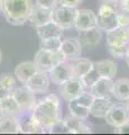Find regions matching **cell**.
Masks as SVG:
<instances>
[{
    "label": "cell",
    "mask_w": 129,
    "mask_h": 135,
    "mask_svg": "<svg viewBox=\"0 0 129 135\" xmlns=\"http://www.w3.org/2000/svg\"><path fill=\"white\" fill-rule=\"evenodd\" d=\"M111 105V100L108 98H94L90 106V116L95 118H105Z\"/></svg>",
    "instance_id": "7402d4cb"
},
{
    "label": "cell",
    "mask_w": 129,
    "mask_h": 135,
    "mask_svg": "<svg viewBox=\"0 0 129 135\" xmlns=\"http://www.w3.org/2000/svg\"><path fill=\"white\" fill-rule=\"evenodd\" d=\"M76 7H70L64 5H59L53 8L52 20L55 22L60 27L65 29H71L75 27V20L78 15Z\"/></svg>",
    "instance_id": "5b68a950"
},
{
    "label": "cell",
    "mask_w": 129,
    "mask_h": 135,
    "mask_svg": "<svg viewBox=\"0 0 129 135\" xmlns=\"http://www.w3.org/2000/svg\"><path fill=\"white\" fill-rule=\"evenodd\" d=\"M57 0H36V3L43 7H47V8H54L56 6Z\"/></svg>",
    "instance_id": "836d02e7"
},
{
    "label": "cell",
    "mask_w": 129,
    "mask_h": 135,
    "mask_svg": "<svg viewBox=\"0 0 129 135\" xmlns=\"http://www.w3.org/2000/svg\"><path fill=\"white\" fill-rule=\"evenodd\" d=\"M52 16H53V8L43 7L36 3L33 7L32 15L29 17V22L34 27H37L47 22H51Z\"/></svg>",
    "instance_id": "e0dca14e"
},
{
    "label": "cell",
    "mask_w": 129,
    "mask_h": 135,
    "mask_svg": "<svg viewBox=\"0 0 129 135\" xmlns=\"http://www.w3.org/2000/svg\"><path fill=\"white\" fill-rule=\"evenodd\" d=\"M36 33L38 37L42 40H47V38H62L64 33V29L60 27L55 22H47L40 26H37Z\"/></svg>",
    "instance_id": "2e32d148"
},
{
    "label": "cell",
    "mask_w": 129,
    "mask_h": 135,
    "mask_svg": "<svg viewBox=\"0 0 129 135\" xmlns=\"http://www.w3.org/2000/svg\"><path fill=\"white\" fill-rule=\"evenodd\" d=\"M85 119L79 118L76 116L70 115L66 116L64 119H62L64 127L66 129V133H72V134H81V133H91L92 129L91 127L84 122Z\"/></svg>",
    "instance_id": "5bb4252c"
},
{
    "label": "cell",
    "mask_w": 129,
    "mask_h": 135,
    "mask_svg": "<svg viewBox=\"0 0 129 135\" xmlns=\"http://www.w3.org/2000/svg\"><path fill=\"white\" fill-rule=\"evenodd\" d=\"M125 61H126V63H127V65H128V68H129V47H128V50H127V52H126V54H125Z\"/></svg>",
    "instance_id": "74e56055"
},
{
    "label": "cell",
    "mask_w": 129,
    "mask_h": 135,
    "mask_svg": "<svg viewBox=\"0 0 129 135\" xmlns=\"http://www.w3.org/2000/svg\"><path fill=\"white\" fill-rule=\"evenodd\" d=\"M128 47H129V44L120 45V46H108V50H109V53L113 57H123Z\"/></svg>",
    "instance_id": "4dcf8cb0"
},
{
    "label": "cell",
    "mask_w": 129,
    "mask_h": 135,
    "mask_svg": "<svg viewBox=\"0 0 129 135\" xmlns=\"http://www.w3.org/2000/svg\"><path fill=\"white\" fill-rule=\"evenodd\" d=\"M20 133L17 116L0 115V134H17Z\"/></svg>",
    "instance_id": "d4e9b609"
},
{
    "label": "cell",
    "mask_w": 129,
    "mask_h": 135,
    "mask_svg": "<svg viewBox=\"0 0 129 135\" xmlns=\"http://www.w3.org/2000/svg\"><path fill=\"white\" fill-rule=\"evenodd\" d=\"M12 96L17 101L18 106L20 108V112H28L32 110L33 107L36 104L35 94L32 92L26 86L23 87H16L12 90Z\"/></svg>",
    "instance_id": "9c48e42d"
},
{
    "label": "cell",
    "mask_w": 129,
    "mask_h": 135,
    "mask_svg": "<svg viewBox=\"0 0 129 135\" xmlns=\"http://www.w3.org/2000/svg\"><path fill=\"white\" fill-rule=\"evenodd\" d=\"M71 68H72V72L74 77L81 78L82 75H84L85 73H88L91 69H93L94 62H92L89 59L85 57H80L78 56L72 60H69Z\"/></svg>",
    "instance_id": "ffe728a7"
},
{
    "label": "cell",
    "mask_w": 129,
    "mask_h": 135,
    "mask_svg": "<svg viewBox=\"0 0 129 135\" xmlns=\"http://www.w3.org/2000/svg\"><path fill=\"white\" fill-rule=\"evenodd\" d=\"M128 32H129V27H128Z\"/></svg>",
    "instance_id": "b9f144b4"
},
{
    "label": "cell",
    "mask_w": 129,
    "mask_h": 135,
    "mask_svg": "<svg viewBox=\"0 0 129 135\" xmlns=\"http://www.w3.org/2000/svg\"><path fill=\"white\" fill-rule=\"evenodd\" d=\"M20 113V108L12 95H8L0 99V115L18 116Z\"/></svg>",
    "instance_id": "cb8c5ba5"
},
{
    "label": "cell",
    "mask_w": 129,
    "mask_h": 135,
    "mask_svg": "<svg viewBox=\"0 0 129 135\" xmlns=\"http://www.w3.org/2000/svg\"><path fill=\"white\" fill-rule=\"evenodd\" d=\"M60 5L70 6V7H78L82 2V0H57Z\"/></svg>",
    "instance_id": "e575fe53"
},
{
    "label": "cell",
    "mask_w": 129,
    "mask_h": 135,
    "mask_svg": "<svg viewBox=\"0 0 129 135\" xmlns=\"http://www.w3.org/2000/svg\"><path fill=\"white\" fill-rule=\"evenodd\" d=\"M119 0H102L98 10V27L102 32H109L118 27L117 8Z\"/></svg>",
    "instance_id": "3957f363"
},
{
    "label": "cell",
    "mask_w": 129,
    "mask_h": 135,
    "mask_svg": "<svg viewBox=\"0 0 129 135\" xmlns=\"http://www.w3.org/2000/svg\"><path fill=\"white\" fill-rule=\"evenodd\" d=\"M1 57H2V54H1V51H0V62H1Z\"/></svg>",
    "instance_id": "60d3db41"
},
{
    "label": "cell",
    "mask_w": 129,
    "mask_h": 135,
    "mask_svg": "<svg viewBox=\"0 0 129 135\" xmlns=\"http://www.w3.org/2000/svg\"><path fill=\"white\" fill-rule=\"evenodd\" d=\"M118 27L128 28L129 27V14H117Z\"/></svg>",
    "instance_id": "1f68e13d"
},
{
    "label": "cell",
    "mask_w": 129,
    "mask_h": 135,
    "mask_svg": "<svg viewBox=\"0 0 129 135\" xmlns=\"http://www.w3.org/2000/svg\"><path fill=\"white\" fill-rule=\"evenodd\" d=\"M98 26V17L94 11L90 9H79L75 20V27L78 31H84Z\"/></svg>",
    "instance_id": "4fadbf2b"
},
{
    "label": "cell",
    "mask_w": 129,
    "mask_h": 135,
    "mask_svg": "<svg viewBox=\"0 0 129 135\" xmlns=\"http://www.w3.org/2000/svg\"><path fill=\"white\" fill-rule=\"evenodd\" d=\"M78 40L80 41L82 47H94L100 44L102 40V31L98 26L84 31H79Z\"/></svg>",
    "instance_id": "9a60e30c"
},
{
    "label": "cell",
    "mask_w": 129,
    "mask_h": 135,
    "mask_svg": "<svg viewBox=\"0 0 129 135\" xmlns=\"http://www.w3.org/2000/svg\"><path fill=\"white\" fill-rule=\"evenodd\" d=\"M126 104H127V107H128V109H129V99L126 101Z\"/></svg>",
    "instance_id": "ab89813d"
},
{
    "label": "cell",
    "mask_w": 129,
    "mask_h": 135,
    "mask_svg": "<svg viewBox=\"0 0 129 135\" xmlns=\"http://www.w3.org/2000/svg\"><path fill=\"white\" fill-rule=\"evenodd\" d=\"M34 94H44L48 90L49 87V77L47 72L37 71L35 74L27 80V82L24 84Z\"/></svg>",
    "instance_id": "8fae6325"
},
{
    "label": "cell",
    "mask_w": 129,
    "mask_h": 135,
    "mask_svg": "<svg viewBox=\"0 0 129 135\" xmlns=\"http://www.w3.org/2000/svg\"><path fill=\"white\" fill-rule=\"evenodd\" d=\"M94 69L100 77L113 79L117 74V63L112 60H101L94 62Z\"/></svg>",
    "instance_id": "603a6c76"
},
{
    "label": "cell",
    "mask_w": 129,
    "mask_h": 135,
    "mask_svg": "<svg viewBox=\"0 0 129 135\" xmlns=\"http://www.w3.org/2000/svg\"><path fill=\"white\" fill-rule=\"evenodd\" d=\"M112 97L118 101H126L129 99V79H118L113 81Z\"/></svg>",
    "instance_id": "484cf974"
},
{
    "label": "cell",
    "mask_w": 129,
    "mask_h": 135,
    "mask_svg": "<svg viewBox=\"0 0 129 135\" xmlns=\"http://www.w3.org/2000/svg\"><path fill=\"white\" fill-rule=\"evenodd\" d=\"M17 120L19 124L20 133H26V134H43L46 133V131L42 126L38 120L36 119L33 115L32 110L28 112H22L17 116Z\"/></svg>",
    "instance_id": "52a82bcc"
},
{
    "label": "cell",
    "mask_w": 129,
    "mask_h": 135,
    "mask_svg": "<svg viewBox=\"0 0 129 135\" xmlns=\"http://www.w3.org/2000/svg\"><path fill=\"white\" fill-rule=\"evenodd\" d=\"M65 60L66 57L61 51H47V50L40 49L35 54L34 63L36 64L38 71H43V72L48 73V71L52 68H54L59 63L63 62Z\"/></svg>",
    "instance_id": "277c9868"
},
{
    "label": "cell",
    "mask_w": 129,
    "mask_h": 135,
    "mask_svg": "<svg viewBox=\"0 0 129 135\" xmlns=\"http://www.w3.org/2000/svg\"><path fill=\"white\" fill-rule=\"evenodd\" d=\"M100 78V75L99 73L97 72V70L94 69V65H93V69H91L88 73H85L84 75H82L81 77V80H82V82L83 84H84V87H85V89L86 88H89L92 86V84L97 81V80Z\"/></svg>",
    "instance_id": "f546056e"
},
{
    "label": "cell",
    "mask_w": 129,
    "mask_h": 135,
    "mask_svg": "<svg viewBox=\"0 0 129 135\" xmlns=\"http://www.w3.org/2000/svg\"><path fill=\"white\" fill-rule=\"evenodd\" d=\"M2 2H3V0H0V12H1V7H2Z\"/></svg>",
    "instance_id": "f35d334b"
},
{
    "label": "cell",
    "mask_w": 129,
    "mask_h": 135,
    "mask_svg": "<svg viewBox=\"0 0 129 135\" xmlns=\"http://www.w3.org/2000/svg\"><path fill=\"white\" fill-rule=\"evenodd\" d=\"M11 94H12L11 91H8V90H6V89H2V88H0V99L5 98L6 96L11 95Z\"/></svg>",
    "instance_id": "8d00e7d4"
},
{
    "label": "cell",
    "mask_w": 129,
    "mask_h": 135,
    "mask_svg": "<svg viewBox=\"0 0 129 135\" xmlns=\"http://www.w3.org/2000/svg\"><path fill=\"white\" fill-rule=\"evenodd\" d=\"M107 46H120L129 44V32L128 28L116 27L107 32Z\"/></svg>",
    "instance_id": "ac0fdd59"
},
{
    "label": "cell",
    "mask_w": 129,
    "mask_h": 135,
    "mask_svg": "<svg viewBox=\"0 0 129 135\" xmlns=\"http://www.w3.org/2000/svg\"><path fill=\"white\" fill-rule=\"evenodd\" d=\"M32 0H3L1 12L7 23L14 26H22L29 20L33 11Z\"/></svg>",
    "instance_id": "7a4b0ae2"
},
{
    "label": "cell",
    "mask_w": 129,
    "mask_h": 135,
    "mask_svg": "<svg viewBox=\"0 0 129 135\" xmlns=\"http://www.w3.org/2000/svg\"><path fill=\"white\" fill-rule=\"evenodd\" d=\"M48 77H49V81H52L54 84H57V86H60V84L74 77L70 61L65 60L63 62L59 63L54 68H52L48 71Z\"/></svg>",
    "instance_id": "30bf717a"
},
{
    "label": "cell",
    "mask_w": 129,
    "mask_h": 135,
    "mask_svg": "<svg viewBox=\"0 0 129 135\" xmlns=\"http://www.w3.org/2000/svg\"><path fill=\"white\" fill-rule=\"evenodd\" d=\"M69 110L71 115L82 118V119H86L90 116V109L88 107L83 106L76 99L69 100Z\"/></svg>",
    "instance_id": "4316f807"
},
{
    "label": "cell",
    "mask_w": 129,
    "mask_h": 135,
    "mask_svg": "<svg viewBox=\"0 0 129 135\" xmlns=\"http://www.w3.org/2000/svg\"><path fill=\"white\" fill-rule=\"evenodd\" d=\"M115 133H118V134H129V122H127L126 124H123L119 127H116L115 128Z\"/></svg>",
    "instance_id": "d590c367"
},
{
    "label": "cell",
    "mask_w": 129,
    "mask_h": 135,
    "mask_svg": "<svg viewBox=\"0 0 129 135\" xmlns=\"http://www.w3.org/2000/svg\"><path fill=\"white\" fill-rule=\"evenodd\" d=\"M32 113L44 129L51 133V131L62 120L60 97L55 94L47 95L39 103L35 104Z\"/></svg>",
    "instance_id": "6da1fadb"
},
{
    "label": "cell",
    "mask_w": 129,
    "mask_h": 135,
    "mask_svg": "<svg viewBox=\"0 0 129 135\" xmlns=\"http://www.w3.org/2000/svg\"><path fill=\"white\" fill-rule=\"evenodd\" d=\"M16 87H17V79H16L15 74L2 73L0 75V88L12 92Z\"/></svg>",
    "instance_id": "83f0119b"
},
{
    "label": "cell",
    "mask_w": 129,
    "mask_h": 135,
    "mask_svg": "<svg viewBox=\"0 0 129 135\" xmlns=\"http://www.w3.org/2000/svg\"><path fill=\"white\" fill-rule=\"evenodd\" d=\"M105 119L107 124L115 128L126 124L127 122H129V109L127 107V104H125V101H118L116 104H112Z\"/></svg>",
    "instance_id": "8992f818"
},
{
    "label": "cell",
    "mask_w": 129,
    "mask_h": 135,
    "mask_svg": "<svg viewBox=\"0 0 129 135\" xmlns=\"http://www.w3.org/2000/svg\"><path fill=\"white\" fill-rule=\"evenodd\" d=\"M83 91H85V87L79 77H72L60 84V95L68 101L78 98Z\"/></svg>",
    "instance_id": "ba28073f"
},
{
    "label": "cell",
    "mask_w": 129,
    "mask_h": 135,
    "mask_svg": "<svg viewBox=\"0 0 129 135\" xmlns=\"http://www.w3.org/2000/svg\"><path fill=\"white\" fill-rule=\"evenodd\" d=\"M112 87H113V79L100 77L89 88V91L93 95L94 98L110 99L112 97Z\"/></svg>",
    "instance_id": "7c38bea8"
},
{
    "label": "cell",
    "mask_w": 129,
    "mask_h": 135,
    "mask_svg": "<svg viewBox=\"0 0 129 135\" xmlns=\"http://www.w3.org/2000/svg\"><path fill=\"white\" fill-rule=\"evenodd\" d=\"M60 51L64 54L66 60H72V59H75L81 55L82 45L78 38H74V37H72V38H65L62 41Z\"/></svg>",
    "instance_id": "d6986e66"
},
{
    "label": "cell",
    "mask_w": 129,
    "mask_h": 135,
    "mask_svg": "<svg viewBox=\"0 0 129 135\" xmlns=\"http://www.w3.org/2000/svg\"><path fill=\"white\" fill-rule=\"evenodd\" d=\"M37 71H38V69H37L34 61L33 62H23L15 68L14 74L18 81H20L23 84H25L27 82V80L29 79L33 74H35Z\"/></svg>",
    "instance_id": "44dd1931"
},
{
    "label": "cell",
    "mask_w": 129,
    "mask_h": 135,
    "mask_svg": "<svg viewBox=\"0 0 129 135\" xmlns=\"http://www.w3.org/2000/svg\"><path fill=\"white\" fill-rule=\"evenodd\" d=\"M61 44H62V38L42 40V42H40V49L47 50V51H60Z\"/></svg>",
    "instance_id": "f1b7e54d"
},
{
    "label": "cell",
    "mask_w": 129,
    "mask_h": 135,
    "mask_svg": "<svg viewBox=\"0 0 129 135\" xmlns=\"http://www.w3.org/2000/svg\"><path fill=\"white\" fill-rule=\"evenodd\" d=\"M117 14H129V0H119Z\"/></svg>",
    "instance_id": "d6a6232c"
}]
</instances>
